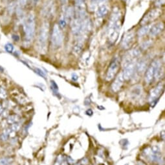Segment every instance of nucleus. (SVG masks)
<instances>
[{"mask_svg": "<svg viewBox=\"0 0 165 165\" xmlns=\"http://www.w3.org/2000/svg\"><path fill=\"white\" fill-rule=\"evenodd\" d=\"M162 136H163V139L164 140V131H162Z\"/></svg>", "mask_w": 165, "mask_h": 165, "instance_id": "nucleus-34", "label": "nucleus"}, {"mask_svg": "<svg viewBox=\"0 0 165 165\" xmlns=\"http://www.w3.org/2000/svg\"><path fill=\"white\" fill-rule=\"evenodd\" d=\"M124 78L123 77L122 72L119 74L117 75V76L115 77V80L112 82L111 84V90L113 92H117L121 90V88H122V85L124 84Z\"/></svg>", "mask_w": 165, "mask_h": 165, "instance_id": "nucleus-14", "label": "nucleus"}, {"mask_svg": "<svg viewBox=\"0 0 165 165\" xmlns=\"http://www.w3.org/2000/svg\"><path fill=\"white\" fill-rule=\"evenodd\" d=\"M20 120V117L17 115H12L9 116L7 118V122L9 124L11 125L14 123L18 122Z\"/></svg>", "mask_w": 165, "mask_h": 165, "instance_id": "nucleus-21", "label": "nucleus"}, {"mask_svg": "<svg viewBox=\"0 0 165 165\" xmlns=\"http://www.w3.org/2000/svg\"><path fill=\"white\" fill-rule=\"evenodd\" d=\"M55 12V5L53 1L47 2L42 9V15L46 18L53 16Z\"/></svg>", "mask_w": 165, "mask_h": 165, "instance_id": "nucleus-13", "label": "nucleus"}, {"mask_svg": "<svg viewBox=\"0 0 165 165\" xmlns=\"http://www.w3.org/2000/svg\"><path fill=\"white\" fill-rule=\"evenodd\" d=\"M3 112V107L2 105L0 104V115L2 114Z\"/></svg>", "mask_w": 165, "mask_h": 165, "instance_id": "nucleus-31", "label": "nucleus"}, {"mask_svg": "<svg viewBox=\"0 0 165 165\" xmlns=\"http://www.w3.org/2000/svg\"><path fill=\"white\" fill-rule=\"evenodd\" d=\"M122 26V14L118 7H115L111 14L108 26V37L109 43L114 44L117 40Z\"/></svg>", "mask_w": 165, "mask_h": 165, "instance_id": "nucleus-1", "label": "nucleus"}, {"mask_svg": "<svg viewBox=\"0 0 165 165\" xmlns=\"http://www.w3.org/2000/svg\"><path fill=\"white\" fill-rule=\"evenodd\" d=\"M164 90V83L160 82L156 87L150 91L149 94V101L152 103L156 101V99L159 98V96L162 94Z\"/></svg>", "mask_w": 165, "mask_h": 165, "instance_id": "nucleus-11", "label": "nucleus"}, {"mask_svg": "<svg viewBox=\"0 0 165 165\" xmlns=\"http://www.w3.org/2000/svg\"><path fill=\"white\" fill-rule=\"evenodd\" d=\"M161 12H162V11H161V9L159 8L150 10V11L148 12L146 15L144 16L141 22L140 23V25L142 26H146L152 22L154 21L155 20L158 18V17L160 16Z\"/></svg>", "mask_w": 165, "mask_h": 165, "instance_id": "nucleus-8", "label": "nucleus"}, {"mask_svg": "<svg viewBox=\"0 0 165 165\" xmlns=\"http://www.w3.org/2000/svg\"><path fill=\"white\" fill-rule=\"evenodd\" d=\"M61 165H69V164H68L67 161H64L63 162H62V164H61Z\"/></svg>", "mask_w": 165, "mask_h": 165, "instance_id": "nucleus-33", "label": "nucleus"}, {"mask_svg": "<svg viewBox=\"0 0 165 165\" xmlns=\"http://www.w3.org/2000/svg\"><path fill=\"white\" fill-rule=\"evenodd\" d=\"M32 1H36V0H32Z\"/></svg>", "mask_w": 165, "mask_h": 165, "instance_id": "nucleus-37", "label": "nucleus"}, {"mask_svg": "<svg viewBox=\"0 0 165 165\" xmlns=\"http://www.w3.org/2000/svg\"><path fill=\"white\" fill-rule=\"evenodd\" d=\"M74 17L84 20L87 18L85 0H75Z\"/></svg>", "mask_w": 165, "mask_h": 165, "instance_id": "nucleus-7", "label": "nucleus"}, {"mask_svg": "<svg viewBox=\"0 0 165 165\" xmlns=\"http://www.w3.org/2000/svg\"><path fill=\"white\" fill-rule=\"evenodd\" d=\"M150 26L146 25V26H143L141 28H140L138 30V32H137V36L139 38H142L146 35L147 34H148L149 29H150Z\"/></svg>", "mask_w": 165, "mask_h": 165, "instance_id": "nucleus-18", "label": "nucleus"}, {"mask_svg": "<svg viewBox=\"0 0 165 165\" xmlns=\"http://www.w3.org/2000/svg\"><path fill=\"white\" fill-rule=\"evenodd\" d=\"M13 161L11 157H3L0 159V165H10Z\"/></svg>", "mask_w": 165, "mask_h": 165, "instance_id": "nucleus-22", "label": "nucleus"}, {"mask_svg": "<svg viewBox=\"0 0 165 165\" xmlns=\"http://www.w3.org/2000/svg\"><path fill=\"white\" fill-rule=\"evenodd\" d=\"M152 45V40H147L142 44L141 48L142 50H146Z\"/></svg>", "mask_w": 165, "mask_h": 165, "instance_id": "nucleus-25", "label": "nucleus"}, {"mask_svg": "<svg viewBox=\"0 0 165 165\" xmlns=\"http://www.w3.org/2000/svg\"><path fill=\"white\" fill-rule=\"evenodd\" d=\"M137 165H146L145 163H144L143 161H139L138 163H137Z\"/></svg>", "mask_w": 165, "mask_h": 165, "instance_id": "nucleus-32", "label": "nucleus"}, {"mask_svg": "<svg viewBox=\"0 0 165 165\" xmlns=\"http://www.w3.org/2000/svg\"><path fill=\"white\" fill-rule=\"evenodd\" d=\"M162 63L159 59H155L147 68L145 73V81L148 84H151L154 80H157L160 79L162 76Z\"/></svg>", "mask_w": 165, "mask_h": 165, "instance_id": "nucleus-2", "label": "nucleus"}, {"mask_svg": "<svg viewBox=\"0 0 165 165\" xmlns=\"http://www.w3.org/2000/svg\"><path fill=\"white\" fill-rule=\"evenodd\" d=\"M135 41V33L133 31L127 32L124 35L122 42L121 46L124 50H128L131 47Z\"/></svg>", "mask_w": 165, "mask_h": 165, "instance_id": "nucleus-10", "label": "nucleus"}, {"mask_svg": "<svg viewBox=\"0 0 165 165\" xmlns=\"http://www.w3.org/2000/svg\"><path fill=\"white\" fill-rule=\"evenodd\" d=\"M5 49L7 51H8V52H11L13 50V46L11 44H7L5 46Z\"/></svg>", "mask_w": 165, "mask_h": 165, "instance_id": "nucleus-28", "label": "nucleus"}, {"mask_svg": "<svg viewBox=\"0 0 165 165\" xmlns=\"http://www.w3.org/2000/svg\"><path fill=\"white\" fill-rule=\"evenodd\" d=\"M124 1H126V0H124Z\"/></svg>", "mask_w": 165, "mask_h": 165, "instance_id": "nucleus-38", "label": "nucleus"}, {"mask_svg": "<svg viewBox=\"0 0 165 165\" xmlns=\"http://www.w3.org/2000/svg\"><path fill=\"white\" fill-rule=\"evenodd\" d=\"M155 4L157 7H161L164 4V0H156Z\"/></svg>", "mask_w": 165, "mask_h": 165, "instance_id": "nucleus-27", "label": "nucleus"}, {"mask_svg": "<svg viewBox=\"0 0 165 165\" xmlns=\"http://www.w3.org/2000/svg\"><path fill=\"white\" fill-rule=\"evenodd\" d=\"M148 68V60L146 59H142L136 63L135 72L137 74H142L146 71Z\"/></svg>", "mask_w": 165, "mask_h": 165, "instance_id": "nucleus-16", "label": "nucleus"}, {"mask_svg": "<svg viewBox=\"0 0 165 165\" xmlns=\"http://www.w3.org/2000/svg\"><path fill=\"white\" fill-rule=\"evenodd\" d=\"M120 65H121V63H120L119 58L118 57L113 58L108 67L107 72H106V81H110L115 78L116 75L118 73V71L120 68Z\"/></svg>", "mask_w": 165, "mask_h": 165, "instance_id": "nucleus-6", "label": "nucleus"}, {"mask_svg": "<svg viewBox=\"0 0 165 165\" xmlns=\"http://www.w3.org/2000/svg\"><path fill=\"white\" fill-rule=\"evenodd\" d=\"M63 160H64L63 156H61V155H60V156L57 157L56 161H55L54 165H61L62 163V162L64 161Z\"/></svg>", "mask_w": 165, "mask_h": 165, "instance_id": "nucleus-26", "label": "nucleus"}, {"mask_svg": "<svg viewBox=\"0 0 165 165\" xmlns=\"http://www.w3.org/2000/svg\"><path fill=\"white\" fill-rule=\"evenodd\" d=\"M75 165H80V164H75Z\"/></svg>", "mask_w": 165, "mask_h": 165, "instance_id": "nucleus-36", "label": "nucleus"}, {"mask_svg": "<svg viewBox=\"0 0 165 165\" xmlns=\"http://www.w3.org/2000/svg\"><path fill=\"white\" fill-rule=\"evenodd\" d=\"M7 97V91L3 87H0V99H5Z\"/></svg>", "mask_w": 165, "mask_h": 165, "instance_id": "nucleus-24", "label": "nucleus"}, {"mask_svg": "<svg viewBox=\"0 0 165 165\" xmlns=\"http://www.w3.org/2000/svg\"><path fill=\"white\" fill-rule=\"evenodd\" d=\"M87 163H88V159H86V158H84V159H83L81 161V163L82 164H84V165H85V164H87Z\"/></svg>", "mask_w": 165, "mask_h": 165, "instance_id": "nucleus-30", "label": "nucleus"}, {"mask_svg": "<svg viewBox=\"0 0 165 165\" xmlns=\"http://www.w3.org/2000/svg\"><path fill=\"white\" fill-rule=\"evenodd\" d=\"M108 7L104 3L100 4L96 10V16L97 18L100 19L104 18V16L108 15Z\"/></svg>", "mask_w": 165, "mask_h": 165, "instance_id": "nucleus-15", "label": "nucleus"}, {"mask_svg": "<svg viewBox=\"0 0 165 165\" xmlns=\"http://www.w3.org/2000/svg\"><path fill=\"white\" fill-rule=\"evenodd\" d=\"M92 1H93V2H95V1H98V0H91Z\"/></svg>", "mask_w": 165, "mask_h": 165, "instance_id": "nucleus-35", "label": "nucleus"}, {"mask_svg": "<svg viewBox=\"0 0 165 165\" xmlns=\"http://www.w3.org/2000/svg\"><path fill=\"white\" fill-rule=\"evenodd\" d=\"M27 4V0H17L16 10L17 12L20 15L22 12L23 9L25 7Z\"/></svg>", "mask_w": 165, "mask_h": 165, "instance_id": "nucleus-19", "label": "nucleus"}, {"mask_svg": "<svg viewBox=\"0 0 165 165\" xmlns=\"http://www.w3.org/2000/svg\"><path fill=\"white\" fill-rule=\"evenodd\" d=\"M143 93L142 87L140 85H136L132 88L130 91V95L133 99H138Z\"/></svg>", "mask_w": 165, "mask_h": 165, "instance_id": "nucleus-17", "label": "nucleus"}, {"mask_svg": "<svg viewBox=\"0 0 165 165\" xmlns=\"http://www.w3.org/2000/svg\"><path fill=\"white\" fill-rule=\"evenodd\" d=\"M52 46L57 49L62 46L64 41V35L61 27L57 23H55L52 29L51 38Z\"/></svg>", "mask_w": 165, "mask_h": 165, "instance_id": "nucleus-5", "label": "nucleus"}, {"mask_svg": "<svg viewBox=\"0 0 165 165\" xmlns=\"http://www.w3.org/2000/svg\"><path fill=\"white\" fill-rule=\"evenodd\" d=\"M20 128H21V126H20V124L18 122L13 123V124H11V126H10V129H11L14 132L18 131L20 129Z\"/></svg>", "mask_w": 165, "mask_h": 165, "instance_id": "nucleus-23", "label": "nucleus"}, {"mask_svg": "<svg viewBox=\"0 0 165 165\" xmlns=\"http://www.w3.org/2000/svg\"><path fill=\"white\" fill-rule=\"evenodd\" d=\"M67 162L68 164H73L74 163V160L73 159H72L70 157H68L67 158Z\"/></svg>", "mask_w": 165, "mask_h": 165, "instance_id": "nucleus-29", "label": "nucleus"}, {"mask_svg": "<svg viewBox=\"0 0 165 165\" xmlns=\"http://www.w3.org/2000/svg\"><path fill=\"white\" fill-rule=\"evenodd\" d=\"M136 63L137 59L130 61L126 64L123 65L124 70L122 72V74L125 81H128L133 77L134 73L135 72Z\"/></svg>", "mask_w": 165, "mask_h": 165, "instance_id": "nucleus-9", "label": "nucleus"}, {"mask_svg": "<svg viewBox=\"0 0 165 165\" xmlns=\"http://www.w3.org/2000/svg\"><path fill=\"white\" fill-rule=\"evenodd\" d=\"M164 25L163 22H159L153 24L152 26H150L148 35L151 37H155L157 35H159V34L164 30Z\"/></svg>", "mask_w": 165, "mask_h": 165, "instance_id": "nucleus-12", "label": "nucleus"}, {"mask_svg": "<svg viewBox=\"0 0 165 165\" xmlns=\"http://www.w3.org/2000/svg\"><path fill=\"white\" fill-rule=\"evenodd\" d=\"M49 33V24L47 22H43L41 26L38 35L37 46L41 53H46Z\"/></svg>", "mask_w": 165, "mask_h": 165, "instance_id": "nucleus-3", "label": "nucleus"}, {"mask_svg": "<svg viewBox=\"0 0 165 165\" xmlns=\"http://www.w3.org/2000/svg\"><path fill=\"white\" fill-rule=\"evenodd\" d=\"M143 156L146 158H147V159L149 161H152V157L153 156V153L152 152V148H151V147H146V148L144 149L143 150Z\"/></svg>", "mask_w": 165, "mask_h": 165, "instance_id": "nucleus-20", "label": "nucleus"}, {"mask_svg": "<svg viewBox=\"0 0 165 165\" xmlns=\"http://www.w3.org/2000/svg\"><path fill=\"white\" fill-rule=\"evenodd\" d=\"M25 39L27 42L30 43L33 40L36 30L35 16L33 12H30L24 22L23 26Z\"/></svg>", "mask_w": 165, "mask_h": 165, "instance_id": "nucleus-4", "label": "nucleus"}]
</instances>
